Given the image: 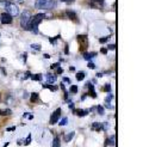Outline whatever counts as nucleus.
<instances>
[{"label": "nucleus", "instance_id": "nucleus-1", "mask_svg": "<svg viewBox=\"0 0 143 147\" xmlns=\"http://www.w3.org/2000/svg\"><path fill=\"white\" fill-rule=\"evenodd\" d=\"M47 16L44 13H37L35 16H31L30 18V31H32L33 34H38V25L43 22Z\"/></svg>", "mask_w": 143, "mask_h": 147}, {"label": "nucleus", "instance_id": "nucleus-2", "mask_svg": "<svg viewBox=\"0 0 143 147\" xmlns=\"http://www.w3.org/2000/svg\"><path fill=\"white\" fill-rule=\"evenodd\" d=\"M56 7V0H36L35 9L37 10H53Z\"/></svg>", "mask_w": 143, "mask_h": 147}, {"label": "nucleus", "instance_id": "nucleus-3", "mask_svg": "<svg viewBox=\"0 0 143 147\" xmlns=\"http://www.w3.org/2000/svg\"><path fill=\"white\" fill-rule=\"evenodd\" d=\"M30 18L31 13L29 11H24L20 16V26L26 31H30Z\"/></svg>", "mask_w": 143, "mask_h": 147}, {"label": "nucleus", "instance_id": "nucleus-4", "mask_svg": "<svg viewBox=\"0 0 143 147\" xmlns=\"http://www.w3.org/2000/svg\"><path fill=\"white\" fill-rule=\"evenodd\" d=\"M7 13L10 14V16H12V17H16V16H18L19 14V9H18V6L14 4V3H12V1H9L7 3V5L5 6V9H4Z\"/></svg>", "mask_w": 143, "mask_h": 147}, {"label": "nucleus", "instance_id": "nucleus-5", "mask_svg": "<svg viewBox=\"0 0 143 147\" xmlns=\"http://www.w3.org/2000/svg\"><path fill=\"white\" fill-rule=\"evenodd\" d=\"M107 128H109V123H100V122H94L91 126V129L92 130H96V131H100V130H107Z\"/></svg>", "mask_w": 143, "mask_h": 147}, {"label": "nucleus", "instance_id": "nucleus-6", "mask_svg": "<svg viewBox=\"0 0 143 147\" xmlns=\"http://www.w3.org/2000/svg\"><path fill=\"white\" fill-rule=\"evenodd\" d=\"M61 115H62V109L61 108L56 109L55 111L51 114V116H50V124H55L56 122H59Z\"/></svg>", "mask_w": 143, "mask_h": 147}, {"label": "nucleus", "instance_id": "nucleus-7", "mask_svg": "<svg viewBox=\"0 0 143 147\" xmlns=\"http://www.w3.org/2000/svg\"><path fill=\"white\" fill-rule=\"evenodd\" d=\"M12 20H13V17L10 16L7 12L3 13L1 16H0V22H1L3 24H11L12 23Z\"/></svg>", "mask_w": 143, "mask_h": 147}, {"label": "nucleus", "instance_id": "nucleus-8", "mask_svg": "<svg viewBox=\"0 0 143 147\" xmlns=\"http://www.w3.org/2000/svg\"><path fill=\"white\" fill-rule=\"evenodd\" d=\"M78 38H79V41H80L81 49L85 50L86 48H87V36H86V35H79Z\"/></svg>", "mask_w": 143, "mask_h": 147}, {"label": "nucleus", "instance_id": "nucleus-9", "mask_svg": "<svg viewBox=\"0 0 143 147\" xmlns=\"http://www.w3.org/2000/svg\"><path fill=\"white\" fill-rule=\"evenodd\" d=\"M73 111H74V114H75L76 116L82 117V116H86V115H87V114L90 113V110H88V109H86V110H84V109H74Z\"/></svg>", "mask_w": 143, "mask_h": 147}, {"label": "nucleus", "instance_id": "nucleus-10", "mask_svg": "<svg viewBox=\"0 0 143 147\" xmlns=\"http://www.w3.org/2000/svg\"><path fill=\"white\" fill-rule=\"evenodd\" d=\"M66 14H67V17L69 18V19H72V20H74V22H76L78 23V16H76V13L74 12V11H70V10H67V12H66Z\"/></svg>", "mask_w": 143, "mask_h": 147}, {"label": "nucleus", "instance_id": "nucleus-11", "mask_svg": "<svg viewBox=\"0 0 143 147\" xmlns=\"http://www.w3.org/2000/svg\"><path fill=\"white\" fill-rule=\"evenodd\" d=\"M45 79H47L48 84H54V83L56 82L57 77H56V74H51V73H48V74L45 76Z\"/></svg>", "mask_w": 143, "mask_h": 147}, {"label": "nucleus", "instance_id": "nucleus-12", "mask_svg": "<svg viewBox=\"0 0 143 147\" xmlns=\"http://www.w3.org/2000/svg\"><path fill=\"white\" fill-rule=\"evenodd\" d=\"M86 86H88V90H90V94L92 98H97V93H96V90H94V86H93L91 83H88Z\"/></svg>", "mask_w": 143, "mask_h": 147}, {"label": "nucleus", "instance_id": "nucleus-13", "mask_svg": "<svg viewBox=\"0 0 143 147\" xmlns=\"http://www.w3.org/2000/svg\"><path fill=\"white\" fill-rule=\"evenodd\" d=\"M114 145H116V136L112 135L110 139L106 140V146H114Z\"/></svg>", "mask_w": 143, "mask_h": 147}, {"label": "nucleus", "instance_id": "nucleus-14", "mask_svg": "<svg viewBox=\"0 0 143 147\" xmlns=\"http://www.w3.org/2000/svg\"><path fill=\"white\" fill-rule=\"evenodd\" d=\"M74 135H75V133H74V131H70V133H68V134H66V135H64L63 140L66 141V142H69V141L72 140V139L74 138Z\"/></svg>", "mask_w": 143, "mask_h": 147}, {"label": "nucleus", "instance_id": "nucleus-15", "mask_svg": "<svg viewBox=\"0 0 143 147\" xmlns=\"http://www.w3.org/2000/svg\"><path fill=\"white\" fill-rule=\"evenodd\" d=\"M94 56H97V53L96 51H93V53H84V59H86V60H91L92 57H94Z\"/></svg>", "mask_w": 143, "mask_h": 147}, {"label": "nucleus", "instance_id": "nucleus-16", "mask_svg": "<svg viewBox=\"0 0 143 147\" xmlns=\"http://www.w3.org/2000/svg\"><path fill=\"white\" fill-rule=\"evenodd\" d=\"M30 96H31V97H30V102H31V103H36V102H38L39 97H38V93H37V92L31 93Z\"/></svg>", "mask_w": 143, "mask_h": 147}, {"label": "nucleus", "instance_id": "nucleus-17", "mask_svg": "<svg viewBox=\"0 0 143 147\" xmlns=\"http://www.w3.org/2000/svg\"><path fill=\"white\" fill-rule=\"evenodd\" d=\"M30 48H31V50L33 51V53H38V51H41V45H31L30 46Z\"/></svg>", "mask_w": 143, "mask_h": 147}, {"label": "nucleus", "instance_id": "nucleus-18", "mask_svg": "<svg viewBox=\"0 0 143 147\" xmlns=\"http://www.w3.org/2000/svg\"><path fill=\"white\" fill-rule=\"evenodd\" d=\"M51 147H61V140H60V138H57V136H56V138L54 139Z\"/></svg>", "mask_w": 143, "mask_h": 147}, {"label": "nucleus", "instance_id": "nucleus-19", "mask_svg": "<svg viewBox=\"0 0 143 147\" xmlns=\"http://www.w3.org/2000/svg\"><path fill=\"white\" fill-rule=\"evenodd\" d=\"M43 87H44V89H49V90H51V91H56L57 90V87L54 86V85H51V84H43Z\"/></svg>", "mask_w": 143, "mask_h": 147}, {"label": "nucleus", "instance_id": "nucleus-20", "mask_svg": "<svg viewBox=\"0 0 143 147\" xmlns=\"http://www.w3.org/2000/svg\"><path fill=\"white\" fill-rule=\"evenodd\" d=\"M85 79V72H78L76 73V80H84Z\"/></svg>", "mask_w": 143, "mask_h": 147}, {"label": "nucleus", "instance_id": "nucleus-21", "mask_svg": "<svg viewBox=\"0 0 143 147\" xmlns=\"http://www.w3.org/2000/svg\"><path fill=\"white\" fill-rule=\"evenodd\" d=\"M11 114H12V111H11V110H9V109L0 110V115H1V116H7V115H11Z\"/></svg>", "mask_w": 143, "mask_h": 147}, {"label": "nucleus", "instance_id": "nucleus-22", "mask_svg": "<svg viewBox=\"0 0 143 147\" xmlns=\"http://www.w3.org/2000/svg\"><path fill=\"white\" fill-rule=\"evenodd\" d=\"M32 80H36V82H39V80L42 79V76L41 74H31L30 76Z\"/></svg>", "mask_w": 143, "mask_h": 147}, {"label": "nucleus", "instance_id": "nucleus-23", "mask_svg": "<svg viewBox=\"0 0 143 147\" xmlns=\"http://www.w3.org/2000/svg\"><path fill=\"white\" fill-rule=\"evenodd\" d=\"M97 111H98V114L102 116V115H104V113H105V109L102 107V105H98L97 107Z\"/></svg>", "mask_w": 143, "mask_h": 147}, {"label": "nucleus", "instance_id": "nucleus-24", "mask_svg": "<svg viewBox=\"0 0 143 147\" xmlns=\"http://www.w3.org/2000/svg\"><path fill=\"white\" fill-rule=\"evenodd\" d=\"M69 91H70V93H76L78 92V86L76 85H72Z\"/></svg>", "mask_w": 143, "mask_h": 147}, {"label": "nucleus", "instance_id": "nucleus-25", "mask_svg": "<svg viewBox=\"0 0 143 147\" xmlns=\"http://www.w3.org/2000/svg\"><path fill=\"white\" fill-rule=\"evenodd\" d=\"M112 98H113V94L112 93H109V94H107V97L105 98V103H110L112 100Z\"/></svg>", "mask_w": 143, "mask_h": 147}, {"label": "nucleus", "instance_id": "nucleus-26", "mask_svg": "<svg viewBox=\"0 0 143 147\" xmlns=\"http://www.w3.org/2000/svg\"><path fill=\"white\" fill-rule=\"evenodd\" d=\"M67 123H68V119L67 117H63V119L60 121V126H66Z\"/></svg>", "mask_w": 143, "mask_h": 147}, {"label": "nucleus", "instance_id": "nucleus-27", "mask_svg": "<svg viewBox=\"0 0 143 147\" xmlns=\"http://www.w3.org/2000/svg\"><path fill=\"white\" fill-rule=\"evenodd\" d=\"M30 142H31V134H29L26 140H24V145H30Z\"/></svg>", "mask_w": 143, "mask_h": 147}, {"label": "nucleus", "instance_id": "nucleus-28", "mask_svg": "<svg viewBox=\"0 0 143 147\" xmlns=\"http://www.w3.org/2000/svg\"><path fill=\"white\" fill-rule=\"evenodd\" d=\"M103 90H104L105 92H110V91H111V85H110V84H106Z\"/></svg>", "mask_w": 143, "mask_h": 147}, {"label": "nucleus", "instance_id": "nucleus-29", "mask_svg": "<svg viewBox=\"0 0 143 147\" xmlns=\"http://www.w3.org/2000/svg\"><path fill=\"white\" fill-rule=\"evenodd\" d=\"M62 73H63V68H62V67H57V68H56V72H55L56 76H57V74H62Z\"/></svg>", "mask_w": 143, "mask_h": 147}, {"label": "nucleus", "instance_id": "nucleus-30", "mask_svg": "<svg viewBox=\"0 0 143 147\" xmlns=\"http://www.w3.org/2000/svg\"><path fill=\"white\" fill-rule=\"evenodd\" d=\"M57 67H60V62H56V63H53L51 66H50V68H51V69H56Z\"/></svg>", "mask_w": 143, "mask_h": 147}, {"label": "nucleus", "instance_id": "nucleus-31", "mask_svg": "<svg viewBox=\"0 0 143 147\" xmlns=\"http://www.w3.org/2000/svg\"><path fill=\"white\" fill-rule=\"evenodd\" d=\"M59 38H60V36H57V37H53V38H50L49 41H50V43H53V45H55L56 41L59 40Z\"/></svg>", "mask_w": 143, "mask_h": 147}, {"label": "nucleus", "instance_id": "nucleus-32", "mask_svg": "<svg viewBox=\"0 0 143 147\" xmlns=\"http://www.w3.org/2000/svg\"><path fill=\"white\" fill-rule=\"evenodd\" d=\"M23 116H24V117H27V119H29V120H32V119H33V115H31V114H29V113H25V114H24Z\"/></svg>", "mask_w": 143, "mask_h": 147}, {"label": "nucleus", "instance_id": "nucleus-33", "mask_svg": "<svg viewBox=\"0 0 143 147\" xmlns=\"http://www.w3.org/2000/svg\"><path fill=\"white\" fill-rule=\"evenodd\" d=\"M109 38H110V37H102V38L99 40V42H100V43H105V42L109 41Z\"/></svg>", "mask_w": 143, "mask_h": 147}, {"label": "nucleus", "instance_id": "nucleus-34", "mask_svg": "<svg viewBox=\"0 0 143 147\" xmlns=\"http://www.w3.org/2000/svg\"><path fill=\"white\" fill-rule=\"evenodd\" d=\"M61 1L64 3V4H68V5H69V4H73L75 0H61Z\"/></svg>", "mask_w": 143, "mask_h": 147}, {"label": "nucleus", "instance_id": "nucleus-35", "mask_svg": "<svg viewBox=\"0 0 143 147\" xmlns=\"http://www.w3.org/2000/svg\"><path fill=\"white\" fill-rule=\"evenodd\" d=\"M88 68H91V69H94V68H96V65L93 63V62H90V63H88Z\"/></svg>", "mask_w": 143, "mask_h": 147}, {"label": "nucleus", "instance_id": "nucleus-36", "mask_svg": "<svg viewBox=\"0 0 143 147\" xmlns=\"http://www.w3.org/2000/svg\"><path fill=\"white\" fill-rule=\"evenodd\" d=\"M107 49H109V50H114V49H116V45H110L109 47H107Z\"/></svg>", "mask_w": 143, "mask_h": 147}, {"label": "nucleus", "instance_id": "nucleus-37", "mask_svg": "<svg viewBox=\"0 0 143 147\" xmlns=\"http://www.w3.org/2000/svg\"><path fill=\"white\" fill-rule=\"evenodd\" d=\"M25 0H13V3L14 4H24Z\"/></svg>", "mask_w": 143, "mask_h": 147}, {"label": "nucleus", "instance_id": "nucleus-38", "mask_svg": "<svg viewBox=\"0 0 143 147\" xmlns=\"http://www.w3.org/2000/svg\"><path fill=\"white\" fill-rule=\"evenodd\" d=\"M105 108L106 109H113V107L110 104V103H105Z\"/></svg>", "mask_w": 143, "mask_h": 147}, {"label": "nucleus", "instance_id": "nucleus-39", "mask_svg": "<svg viewBox=\"0 0 143 147\" xmlns=\"http://www.w3.org/2000/svg\"><path fill=\"white\" fill-rule=\"evenodd\" d=\"M92 1L98 3V4H100V5H103V4H104V0H92Z\"/></svg>", "mask_w": 143, "mask_h": 147}, {"label": "nucleus", "instance_id": "nucleus-40", "mask_svg": "<svg viewBox=\"0 0 143 147\" xmlns=\"http://www.w3.org/2000/svg\"><path fill=\"white\" fill-rule=\"evenodd\" d=\"M26 56H27V54H26V53H24L23 55H21V57H23V61H24V62L26 61Z\"/></svg>", "mask_w": 143, "mask_h": 147}, {"label": "nucleus", "instance_id": "nucleus-41", "mask_svg": "<svg viewBox=\"0 0 143 147\" xmlns=\"http://www.w3.org/2000/svg\"><path fill=\"white\" fill-rule=\"evenodd\" d=\"M13 130H16V127H10V128H7V131H13Z\"/></svg>", "mask_w": 143, "mask_h": 147}, {"label": "nucleus", "instance_id": "nucleus-42", "mask_svg": "<svg viewBox=\"0 0 143 147\" xmlns=\"http://www.w3.org/2000/svg\"><path fill=\"white\" fill-rule=\"evenodd\" d=\"M69 109L74 110V103H70V104H69Z\"/></svg>", "mask_w": 143, "mask_h": 147}, {"label": "nucleus", "instance_id": "nucleus-43", "mask_svg": "<svg viewBox=\"0 0 143 147\" xmlns=\"http://www.w3.org/2000/svg\"><path fill=\"white\" fill-rule=\"evenodd\" d=\"M69 71H70V72H74V71H75V67H74V66H70V67H69Z\"/></svg>", "mask_w": 143, "mask_h": 147}, {"label": "nucleus", "instance_id": "nucleus-44", "mask_svg": "<svg viewBox=\"0 0 143 147\" xmlns=\"http://www.w3.org/2000/svg\"><path fill=\"white\" fill-rule=\"evenodd\" d=\"M64 53H66V54L69 53V50H68V45H66V49H64Z\"/></svg>", "mask_w": 143, "mask_h": 147}, {"label": "nucleus", "instance_id": "nucleus-45", "mask_svg": "<svg viewBox=\"0 0 143 147\" xmlns=\"http://www.w3.org/2000/svg\"><path fill=\"white\" fill-rule=\"evenodd\" d=\"M97 77L98 78H102L103 77V73H97Z\"/></svg>", "mask_w": 143, "mask_h": 147}, {"label": "nucleus", "instance_id": "nucleus-46", "mask_svg": "<svg viewBox=\"0 0 143 147\" xmlns=\"http://www.w3.org/2000/svg\"><path fill=\"white\" fill-rule=\"evenodd\" d=\"M63 82H66V83H70V80H69L68 78H64V79H63Z\"/></svg>", "mask_w": 143, "mask_h": 147}, {"label": "nucleus", "instance_id": "nucleus-47", "mask_svg": "<svg viewBox=\"0 0 143 147\" xmlns=\"http://www.w3.org/2000/svg\"><path fill=\"white\" fill-rule=\"evenodd\" d=\"M102 53H103V54H106V53H107V49H105V48L102 49Z\"/></svg>", "mask_w": 143, "mask_h": 147}, {"label": "nucleus", "instance_id": "nucleus-48", "mask_svg": "<svg viewBox=\"0 0 143 147\" xmlns=\"http://www.w3.org/2000/svg\"><path fill=\"white\" fill-rule=\"evenodd\" d=\"M44 57H45V59H49L50 56H49V54H44Z\"/></svg>", "mask_w": 143, "mask_h": 147}]
</instances>
